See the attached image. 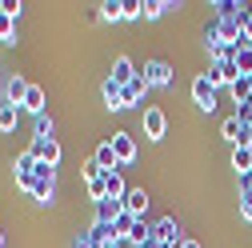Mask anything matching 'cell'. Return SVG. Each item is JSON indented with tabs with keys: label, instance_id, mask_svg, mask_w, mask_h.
<instances>
[{
	"label": "cell",
	"instance_id": "obj_1",
	"mask_svg": "<svg viewBox=\"0 0 252 248\" xmlns=\"http://www.w3.org/2000/svg\"><path fill=\"white\" fill-rule=\"evenodd\" d=\"M208 80H212V88H232L236 80H240V68H236V60H232V52H216L212 56V64H208V72H204Z\"/></svg>",
	"mask_w": 252,
	"mask_h": 248
},
{
	"label": "cell",
	"instance_id": "obj_2",
	"mask_svg": "<svg viewBox=\"0 0 252 248\" xmlns=\"http://www.w3.org/2000/svg\"><path fill=\"white\" fill-rule=\"evenodd\" d=\"M52 184H56V168L40 164L36 176H32V188H28V192L36 196V204H52Z\"/></svg>",
	"mask_w": 252,
	"mask_h": 248
},
{
	"label": "cell",
	"instance_id": "obj_3",
	"mask_svg": "<svg viewBox=\"0 0 252 248\" xmlns=\"http://www.w3.org/2000/svg\"><path fill=\"white\" fill-rule=\"evenodd\" d=\"M32 156L40 160V164H48V168H56L60 164V144H56V136H32Z\"/></svg>",
	"mask_w": 252,
	"mask_h": 248
},
{
	"label": "cell",
	"instance_id": "obj_4",
	"mask_svg": "<svg viewBox=\"0 0 252 248\" xmlns=\"http://www.w3.org/2000/svg\"><path fill=\"white\" fill-rule=\"evenodd\" d=\"M140 124H144V136H148V140H164V132H168V116H164L160 108H144Z\"/></svg>",
	"mask_w": 252,
	"mask_h": 248
},
{
	"label": "cell",
	"instance_id": "obj_5",
	"mask_svg": "<svg viewBox=\"0 0 252 248\" xmlns=\"http://www.w3.org/2000/svg\"><path fill=\"white\" fill-rule=\"evenodd\" d=\"M192 100H196L200 112H212V108H216V88H212V80H208L204 72L192 80Z\"/></svg>",
	"mask_w": 252,
	"mask_h": 248
},
{
	"label": "cell",
	"instance_id": "obj_6",
	"mask_svg": "<svg viewBox=\"0 0 252 248\" xmlns=\"http://www.w3.org/2000/svg\"><path fill=\"white\" fill-rule=\"evenodd\" d=\"M144 80L152 88H168L172 84V64H168V60H148V64H144Z\"/></svg>",
	"mask_w": 252,
	"mask_h": 248
},
{
	"label": "cell",
	"instance_id": "obj_7",
	"mask_svg": "<svg viewBox=\"0 0 252 248\" xmlns=\"http://www.w3.org/2000/svg\"><path fill=\"white\" fill-rule=\"evenodd\" d=\"M148 88H152V84L144 80V72H136V76H132L128 84H124V108H132V104H140V100L148 96Z\"/></svg>",
	"mask_w": 252,
	"mask_h": 248
},
{
	"label": "cell",
	"instance_id": "obj_8",
	"mask_svg": "<svg viewBox=\"0 0 252 248\" xmlns=\"http://www.w3.org/2000/svg\"><path fill=\"white\" fill-rule=\"evenodd\" d=\"M124 212H128L132 220H144V212H148V192H144V188H128V196H124Z\"/></svg>",
	"mask_w": 252,
	"mask_h": 248
},
{
	"label": "cell",
	"instance_id": "obj_9",
	"mask_svg": "<svg viewBox=\"0 0 252 248\" xmlns=\"http://www.w3.org/2000/svg\"><path fill=\"white\" fill-rule=\"evenodd\" d=\"M112 148H116V160H120V168L136 160V140H132L128 132H116V136H112Z\"/></svg>",
	"mask_w": 252,
	"mask_h": 248
},
{
	"label": "cell",
	"instance_id": "obj_10",
	"mask_svg": "<svg viewBox=\"0 0 252 248\" xmlns=\"http://www.w3.org/2000/svg\"><path fill=\"white\" fill-rule=\"evenodd\" d=\"M120 216H124V200H100L96 204V224H108L112 228Z\"/></svg>",
	"mask_w": 252,
	"mask_h": 248
},
{
	"label": "cell",
	"instance_id": "obj_11",
	"mask_svg": "<svg viewBox=\"0 0 252 248\" xmlns=\"http://www.w3.org/2000/svg\"><path fill=\"white\" fill-rule=\"evenodd\" d=\"M24 96H28V80H24V76H8V84H4V100L20 108Z\"/></svg>",
	"mask_w": 252,
	"mask_h": 248
},
{
	"label": "cell",
	"instance_id": "obj_12",
	"mask_svg": "<svg viewBox=\"0 0 252 248\" xmlns=\"http://www.w3.org/2000/svg\"><path fill=\"white\" fill-rule=\"evenodd\" d=\"M132 76H136V68H132V60H128V56H116V60H112V72H108V80H116V84L124 88V84H128Z\"/></svg>",
	"mask_w": 252,
	"mask_h": 248
},
{
	"label": "cell",
	"instance_id": "obj_13",
	"mask_svg": "<svg viewBox=\"0 0 252 248\" xmlns=\"http://www.w3.org/2000/svg\"><path fill=\"white\" fill-rule=\"evenodd\" d=\"M104 188H108V200H124V196H128V184H124L120 168L116 172H104Z\"/></svg>",
	"mask_w": 252,
	"mask_h": 248
},
{
	"label": "cell",
	"instance_id": "obj_14",
	"mask_svg": "<svg viewBox=\"0 0 252 248\" xmlns=\"http://www.w3.org/2000/svg\"><path fill=\"white\" fill-rule=\"evenodd\" d=\"M100 92H104V104H108L112 112H120V108H124V88H120L116 80H108V76H104V88H100Z\"/></svg>",
	"mask_w": 252,
	"mask_h": 248
},
{
	"label": "cell",
	"instance_id": "obj_15",
	"mask_svg": "<svg viewBox=\"0 0 252 248\" xmlns=\"http://www.w3.org/2000/svg\"><path fill=\"white\" fill-rule=\"evenodd\" d=\"M20 108L32 112V116H40V112H44V88H40V84H28V96H24Z\"/></svg>",
	"mask_w": 252,
	"mask_h": 248
},
{
	"label": "cell",
	"instance_id": "obj_16",
	"mask_svg": "<svg viewBox=\"0 0 252 248\" xmlns=\"http://www.w3.org/2000/svg\"><path fill=\"white\" fill-rule=\"evenodd\" d=\"M96 164H100L104 172H116V168H120V160H116V148H112V140H104V144L96 148Z\"/></svg>",
	"mask_w": 252,
	"mask_h": 248
},
{
	"label": "cell",
	"instance_id": "obj_17",
	"mask_svg": "<svg viewBox=\"0 0 252 248\" xmlns=\"http://www.w3.org/2000/svg\"><path fill=\"white\" fill-rule=\"evenodd\" d=\"M232 168H236L240 176L252 172V148H248V144H236V148H232Z\"/></svg>",
	"mask_w": 252,
	"mask_h": 248
},
{
	"label": "cell",
	"instance_id": "obj_18",
	"mask_svg": "<svg viewBox=\"0 0 252 248\" xmlns=\"http://www.w3.org/2000/svg\"><path fill=\"white\" fill-rule=\"evenodd\" d=\"M16 120H20V108L16 104H0V132H16Z\"/></svg>",
	"mask_w": 252,
	"mask_h": 248
},
{
	"label": "cell",
	"instance_id": "obj_19",
	"mask_svg": "<svg viewBox=\"0 0 252 248\" xmlns=\"http://www.w3.org/2000/svg\"><path fill=\"white\" fill-rule=\"evenodd\" d=\"M0 40H4V44H16V16L4 8V12H0Z\"/></svg>",
	"mask_w": 252,
	"mask_h": 248
},
{
	"label": "cell",
	"instance_id": "obj_20",
	"mask_svg": "<svg viewBox=\"0 0 252 248\" xmlns=\"http://www.w3.org/2000/svg\"><path fill=\"white\" fill-rule=\"evenodd\" d=\"M96 20H124V0H104Z\"/></svg>",
	"mask_w": 252,
	"mask_h": 248
},
{
	"label": "cell",
	"instance_id": "obj_21",
	"mask_svg": "<svg viewBox=\"0 0 252 248\" xmlns=\"http://www.w3.org/2000/svg\"><path fill=\"white\" fill-rule=\"evenodd\" d=\"M232 60H236L240 76H252V44H240V48L232 52Z\"/></svg>",
	"mask_w": 252,
	"mask_h": 248
},
{
	"label": "cell",
	"instance_id": "obj_22",
	"mask_svg": "<svg viewBox=\"0 0 252 248\" xmlns=\"http://www.w3.org/2000/svg\"><path fill=\"white\" fill-rule=\"evenodd\" d=\"M220 132H224V140L240 144V140H244V124H240V116H228V120H224V128H220Z\"/></svg>",
	"mask_w": 252,
	"mask_h": 248
},
{
	"label": "cell",
	"instance_id": "obj_23",
	"mask_svg": "<svg viewBox=\"0 0 252 248\" xmlns=\"http://www.w3.org/2000/svg\"><path fill=\"white\" fill-rule=\"evenodd\" d=\"M148 236H152V228H148L144 220H136V224H132V232H128V244H132V248H140Z\"/></svg>",
	"mask_w": 252,
	"mask_h": 248
},
{
	"label": "cell",
	"instance_id": "obj_24",
	"mask_svg": "<svg viewBox=\"0 0 252 248\" xmlns=\"http://www.w3.org/2000/svg\"><path fill=\"white\" fill-rule=\"evenodd\" d=\"M88 196H92V204H100V200H108V188H104V176H96V180H88Z\"/></svg>",
	"mask_w": 252,
	"mask_h": 248
},
{
	"label": "cell",
	"instance_id": "obj_25",
	"mask_svg": "<svg viewBox=\"0 0 252 248\" xmlns=\"http://www.w3.org/2000/svg\"><path fill=\"white\" fill-rule=\"evenodd\" d=\"M32 128H36V136H52L56 124H52V116H48V112H40V116H32Z\"/></svg>",
	"mask_w": 252,
	"mask_h": 248
},
{
	"label": "cell",
	"instance_id": "obj_26",
	"mask_svg": "<svg viewBox=\"0 0 252 248\" xmlns=\"http://www.w3.org/2000/svg\"><path fill=\"white\" fill-rule=\"evenodd\" d=\"M124 20H144V0H124Z\"/></svg>",
	"mask_w": 252,
	"mask_h": 248
},
{
	"label": "cell",
	"instance_id": "obj_27",
	"mask_svg": "<svg viewBox=\"0 0 252 248\" xmlns=\"http://www.w3.org/2000/svg\"><path fill=\"white\" fill-rule=\"evenodd\" d=\"M164 12H168L164 0H144V20H156V16H164Z\"/></svg>",
	"mask_w": 252,
	"mask_h": 248
},
{
	"label": "cell",
	"instance_id": "obj_28",
	"mask_svg": "<svg viewBox=\"0 0 252 248\" xmlns=\"http://www.w3.org/2000/svg\"><path fill=\"white\" fill-rule=\"evenodd\" d=\"M80 172H84V180H96V176H104V168L96 164V156H88V160L80 164Z\"/></svg>",
	"mask_w": 252,
	"mask_h": 248
},
{
	"label": "cell",
	"instance_id": "obj_29",
	"mask_svg": "<svg viewBox=\"0 0 252 248\" xmlns=\"http://www.w3.org/2000/svg\"><path fill=\"white\" fill-rule=\"evenodd\" d=\"M232 96H236V100H248V96H252V80H248V76H240V80L232 84Z\"/></svg>",
	"mask_w": 252,
	"mask_h": 248
},
{
	"label": "cell",
	"instance_id": "obj_30",
	"mask_svg": "<svg viewBox=\"0 0 252 248\" xmlns=\"http://www.w3.org/2000/svg\"><path fill=\"white\" fill-rule=\"evenodd\" d=\"M76 248H100V244H92V240H88V232H80V236H76Z\"/></svg>",
	"mask_w": 252,
	"mask_h": 248
},
{
	"label": "cell",
	"instance_id": "obj_31",
	"mask_svg": "<svg viewBox=\"0 0 252 248\" xmlns=\"http://www.w3.org/2000/svg\"><path fill=\"white\" fill-rule=\"evenodd\" d=\"M104 248H132V244H128V240H108Z\"/></svg>",
	"mask_w": 252,
	"mask_h": 248
},
{
	"label": "cell",
	"instance_id": "obj_32",
	"mask_svg": "<svg viewBox=\"0 0 252 248\" xmlns=\"http://www.w3.org/2000/svg\"><path fill=\"white\" fill-rule=\"evenodd\" d=\"M180 248H200V240H184V244H180Z\"/></svg>",
	"mask_w": 252,
	"mask_h": 248
},
{
	"label": "cell",
	"instance_id": "obj_33",
	"mask_svg": "<svg viewBox=\"0 0 252 248\" xmlns=\"http://www.w3.org/2000/svg\"><path fill=\"white\" fill-rule=\"evenodd\" d=\"M0 248H4V236H0Z\"/></svg>",
	"mask_w": 252,
	"mask_h": 248
},
{
	"label": "cell",
	"instance_id": "obj_34",
	"mask_svg": "<svg viewBox=\"0 0 252 248\" xmlns=\"http://www.w3.org/2000/svg\"><path fill=\"white\" fill-rule=\"evenodd\" d=\"M0 12H4V4H0Z\"/></svg>",
	"mask_w": 252,
	"mask_h": 248
}]
</instances>
